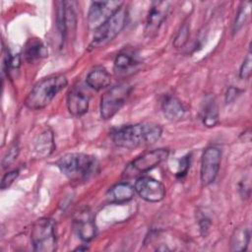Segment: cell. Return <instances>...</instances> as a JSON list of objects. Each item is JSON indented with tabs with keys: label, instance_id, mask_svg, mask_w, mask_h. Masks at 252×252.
Segmentation results:
<instances>
[{
	"label": "cell",
	"instance_id": "obj_1",
	"mask_svg": "<svg viewBox=\"0 0 252 252\" xmlns=\"http://www.w3.org/2000/svg\"><path fill=\"white\" fill-rule=\"evenodd\" d=\"M162 128L153 122H142L121 126L110 132L113 143L124 149H134L156 143L161 136Z\"/></svg>",
	"mask_w": 252,
	"mask_h": 252
},
{
	"label": "cell",
	"instance_id": "obj_2",
	"mask_svg": "<svg viewBox=\"0 0 252 252\" xmlns=\"http://www.w3.org/2000/svg\"><path fill=\"white\" fill-rule=\"evenodd\" d=\"M60 171L71 181L89 180L98 171V161L95 157L83 153H69L56 161Z\"/></svg>",
	"mask_w": 252,
	"mask_h": 252
},
{
	"label": "cell",
	"instance_id": "obj_3",
	"mask_svg": "<svg viewBox=\"0 0 252 252\" xmlns=\"http://www.w3.org/2000/svg\"><path fill=\"white\" fill-rule=\"evenodd\" d=\"M67 84V78L62 74L51 75L41 79L29 93L25 99V105L32 110L44 108Z\"/></svg>",
	"mask_w": 252,
	"mask_h": 252
},
{
	"label": "cell",
	"instance_id": "obj_4",
	"mask_svg": "<svg viewBox=\"0 0 252 252\" xmlns=\"http://www.w3.org/2000/svg\"><path fill=\"white\" fill-rule=\"evenodd\" d=\"M127 18V9L122 5L109 19L94 30L89 50L103 47L113 40L126 26Z\"/></svg>",
	"mask_w": 252,
	"mask_h": 252
},
{
	"label": "cell",
	"instance_id": "obj_5",
	"mask_svg": "<svg viewBox=\"0 0 252 252\" xmlns=\"http://www.w3.org/2000/svg\"><path fill=\"white\" fill-rule=\"evenodd\" d=\"M31 240L34 251H55L57 247L55 220L50 218H40L35 220L32 227Z\"/></svg>",
	"mask_w": 252,
	"mask_h": 252
},
{
	"label": "cell",
	"instance_id": "obj_6",
	"mask_svg": "<svg viewBox=\"0 0 252 252\" xmlns=\"http://www.w3.org/2000/svg\"><path fill=\"white\" fill-rule=\"evenodd\" d=\"M131 90L132 88L129 84L121 83L105 92L100 99V117L104 120L112 118L126 103Z\"/></svg>",
	"mask_w": 252,
	"mask_h": 252
},
{
	"label": "cell",
	"instance_id": "obj_7",
	"mask_svg": "<svg viewBox=\"0 0 252 252\" xmlns=\"http://www.w3.org/2000/svg\"><path fill=\"white\" fill-rule=\"evenodd\" d=\"M220 159L221 152L215 146H210L203 152L200 178L204 186H208L216 180L220 166Z\"/></svg>",
	"mask_w": 252,
	"mask_h": 252
},
{
	"label": "cell",
	"instance_id": "obj_8",
	"mask_svg": "<svg viewBox=\"0 0 252 252\" xmlns=\"http://www.w3.org/2000/svg\"><path fill=\"white\" fill-rule=\"evenodd\" d=\"M134 189L142 199L151 203L159 202L165 196L164 185L150 176L139 177L135 182Z\"/></svg>",
	"mask_w": 252,
	"mask_h": 252
},
{
	"label": "cell",
	"instance_id": "obj_9",
	"mask_svg": "<svg viewBox=\"0 0 252 252\" xmlns=\"http://www.w3.org/2000/svg\"><path fill=\"white\" fill-rule=\"evenodd\" d=\"M123 2L120 1H94L91 4L88 23L91 29H96L109 19L121 6Z\"/></svg>",
	"mask_w": 252,
	"mask_h": 252
},
{
	"label": "cell",
	"instance_id": "obj_10",
	"mask_svg": "<svg viewBox=\"0 0 252 252\" xmlns=\"http://www.w3.org/2000/svg\"><path fill=\"white\" fill-rule=\"evenodd\" d=\"M168 154L169 152L167 149H156L146 152L137 157L129 164L128 169H131L132 172L137 173L147 172L165 160L168 157Z\"/></svg>",
	"mask_w": 252,
	"mask_h": 252
},
{
	"label": "cell",
	"instance_id": "obj_11",
	"mask_svg": "<svg viewBox=\"0 0 252 252\" xmlns=\"http://www.w3.org/2000/svg\"><path fill=\"white\" fill-rule=\"evenodd\" d=\"M56 13V26L62 40L66 39L68 34L74 32L77 25V17L72 2L63 1L58 3Z\"/></svg>",
	"mask_w": 252,
	"mask_h": 252
},
{
	"label": "cell",
	"instance_id": "obj_12",
	"mask_svg": "<svg viewBox=\"0 0 252 252\" xmlns=\"http://www.w3.org/2000/svg\"><path fill=\"white\" fill-rule=\"evenodd\" d=\"M73 225L78 236L85 242L93 240L96 235V225L94 216L87 208L76 213Z\"/></svg>",
	"mask_w": 252,
	"mask_h": 252
},
{
	"label": "cell",
	"instance_id": "obj_13",
	"mask_svg": "<svg viewBox=\"0 0 252 252\" xmlns=\"http://www.w3.org/2000/svg\"><path fill=\"white\" fill-rule=\"evenodd\" d=\"M169 7L170 3L167 1H155L152 3L145 28V32L148 36H153L157 33L168 14Z\"/></svg>",
	"mask_w": 252,
	"mask_h": 252
},
{
	"label": "cell",
	"instance_id": "obj_14",
	"mask_svg": "<svg viewBox=\"0 0 252 252\" xmlns=\"http://www.w3.org/2000/svg\"><path fill=\"white\" fill-rule=\"evenodd\" d=\"M90 95L81 87L74 86L67 94V108L74 116L84 115L89 109Z\"/></svg>",
	"mask_w": 252,
	"mask_h": 252
},
{
	"label": "cell",
	"instance_id": "obj_15",
	"mask_svg": "<svg viewBox=\"0 0 252 252\" xmlns=\"http://www.w3.org/2000/svg\"><path fill=\"white\" fill-rule=\"evenodd\" d=\"M161 109L164 116L170 121H179L186 115V108L184 104L175 96L167 95L161 103Z\"/></svg>",
	"mask_w": 252,
	"mask_h": 252
},
{
	"label": "cell",
	"instance_id": "obj_16",
	"mask_svg": "<svg viewBox=\"0 0 252 252\" xmlns=\"http://www.w3.org/2000/svg\"><path fill=\"white\" fill-rule=\"evenodd\" d=\"M200 117L203 124L212 128L219 123V106L214 96L208 95L202 103L200 110Z\"/></svg>",
	"mask_w": 252,
	"mask_h": 252
},
{
	"label": "cell",
	"instance_id": "obj_17",
	"mask_svg": "<svg viewBox=\"0 0 252 252\" xmlns=\"http://www.w3.org/2000/svg\"><path fill=\"white\" fill-rule=\"evenodd\" d=\"M135 189L128 183H117L106 193V199L109 203L120 204L130 201L134 197Z\"/></svg>",
	"mask_w": 252,
	"mask_h": 252
},
{
	"label": "cell",
	"instance_id": "obj_18",
	"mask_svg": "<svg viewBox=\"0 0 252 252\" xmlns=\"http://www.w3.org/2000/svg\"><path fill=\"white\" fill-rule=\"evenodd\" d=\"M24 57L29 63H33L47 56V49L38 38H30L24 47Z\"/></svg>",
	"mask_w": 252,
	"mask_h": 252
},
{
	"label": "cell",
	"instance_id": "obj_19",
	"mask_svg": "<svg viewBox=\"0 0 252 252\" xmlns=\"http://www.w3.org/2000/svg\"><path fill=\"white\" fill-rule=\"evenodd\" d=\"M54 149L55 144L53 132L50 129H45L37 136L34 142V151L39 157L46 158L53 153Z\"/></svg>",
	"mask_w": 252,
	"mask_h": 252
},
{
	"label": "cell",
	"instance_id": "obj_20",
	"mask_svg": "<svg viewBox=\"0 0 252 252\" xmlns=\"http://www.w3.org/2000/svg\"><path fill=\"white\" fill-rule=\"evenodd\" d=\"M140 64L135 55L127 51L117 54L114 60V71L116 74L125 75L132 73Z\"/></svg>",
	"mask_w": 252,
	"mask_h": 252
},
{
	"label": "cell",
	"instance_id": "obj_21",
	"mask_svg": "<svg viewBox=\"0 0 252 252\" xmlns=\"http://www.w3.org/2000/svg\"><path fill=\"white\" fill-rule=\"evenodd\" d=\"M86 83L91 89L99 91L110 85L111 76L106 69L101 67L95 68L88 74L86 78Z\"/></svg>",
	"mask_w": 252,
	"mask_h": 252
},
{
	"label": "cell",
	"instance_id": "obj_22",
	"mask_svg": "<svg viewBox=\"0 0 252 252\" xmlns=\"http://www.w3.org/2000/svg\"><path fill=\"white\" fill-rule=\"evenodd\" d=\"M250 240V231L245 226H240L234 229L230 239L231 251H244L246 250Z\"/></svg>",
	"mask_w": 252,
	"mask_h": 252
},
{
	"label": "cell",
	"instance_id": "obj_23",
	"mask_svg": "<svg viewBox=\"0 0 252 252\" xmlns=\"http://www.w3.org/2000/svg\"><path fill=\"white\" fill-rule=\"evenodd\" d=\"M250 5L251 3L248 1L241 3L233 24V28H232L233 33H236L246 24L250 14Z\"/></svg>",
	"mask_w": 252,
	"mask_h": 252
},
{
	"label": "cell",
	"instance_id": "obj_24",
	"mask_svg": "<svg viewBox=\"0 0 252 252\" xmlns=\"http://www.w3.org/2000/svg\"><path fill=\"white\" fill-rule=\"evenodd\" d=\"M189 32H190V26L188 25V23H183V25L180 27V29L178 30V32L174 37L173 45L176 48L182 47L187 42Z\"/></svg>",
	"mask_w": 252,
	"mask_h": 252
},
{
	"label": "cell",
	"instance_id": "obj_25",
	"mask_svg": "<svg viewBox=\"0 0 252 252\" xmlns=\"http://www.w3.org/2000/svg\"><path fill=\"white\" fill-rule=\"evenodd\" d=\"M19 152H20V148H19V144L18 143H14L6 152L3 159H2V166L4 168L8 167L11 163L14 162V160L17 158V157L19 156Z\"/></svg>",
	"mask_w": 252,
	"mask_h": 252
},
{
	"label": "cell",
	"instance_id": "obj_26",
	"mask_svg": "<svg viewBox=\"0 0 252 252\" xmlns=\"http://www.w3.org/2000/svg\"><path fill=\"white\" fill-rule=\"evenodd\" d=\"M251 70H252V56L250 50L248 51L246 57L243 60V63L241 64L240 70H239V77L242 80H247L251 76Z\"/></svg>",
	"mask_w": 252,
	"mask_h": 252
},
{
	"label": "cell",
	"instance_id": "obj_27",
	"mask_svg": "<svg viewBox=\"0 0 252 252\" xmlns=\"http://www.w3.org/2000/svg\"><path fill=\"white\" fill-rule=\"evenodd\" d=\"M190 163H191V155H187V156L183 157L179 161V166H178V170L176 172V177L183 178L187 174V172L190 168Z\"/></svg>",
	"mask_w": 252,
	"mask_h": 252
},
{
	"label": "cell",
	"instance_id": "obj_28",
	"mask_svg": "<svg viewBox=\"0 0 252 252\" xmlns=\"http://www.w3.org/2000/svg\"><path fill=\"white\" fill-rule=\"evenodd\" d=\"M18 175H19V170L18 169L11 170V171L5 173V175L3 176L2 180H1V185H0L1 189L4 190V189L8 188L15 181V179L18 177Z\"/></svg>",
	"mask_w": 252,
	"mask_h": 252
},
{
	"label": "cell",
	"instance_id": "obj_29",
	"mask_svg": "<svg viewBox=\"0 0 252 252\" xmlns=\"http://www.w3.org/2000/svg\"><path fill=\"white\" fill-rule=\"evenodd\" d=\"M241 91L235 87H229L225 93V102L228 104V103H231L232 101H234L237 96L240 94Z\"/></svg>",
	"mask_w": 252,
	"mask_h": 252
},
{
	"label": "cell",
	"instance_id": "obj_30",
	"mask_svg": "<svg viewBox=\"0 0 252 252\" xmlns=\"http://www.w3.org/2000/svg\"><path fill=\"white\" fill-rule=\"evenodd\" d=\"M199 225H200V229H201L202 233L204 235H206L207 232L209 231V228H210V220H209V219L203 217L200 220V221H199Z\"/></svg>",
	"mask_w": 252,
	"mask_h": 252
}]
</instances>
